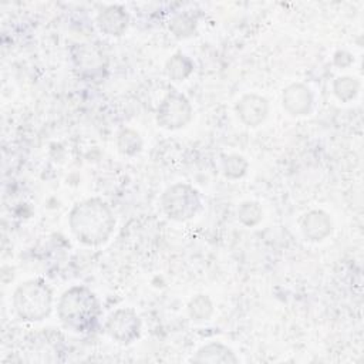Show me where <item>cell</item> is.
I'll return each instance as SVG.
<instances>
[{"label":"cell","instance_id":"6da1fadb","mask_svg":"<svg viewBox=\"0 0 364 364\" xmlns=\"http://www.w3.org/2000/svg\"><path fill=\"white\" fill-rule=\"evenodd\" d=\"M73 235L84 245L97 246L109 239L115 228L111 208L100 198L77 203L68 216Z\"/></svg>","mask_w":364,"mask_h":364},{"label":"cell","instance_id":"7a4b0ae2","mask_svg":"<svg viewBox=\"0 0 364 364\" xmlns=\"http://www.w3.org/2000/svg\"><path fill=\"white\" fill-rule=\"evenodd\" d=\"M100 314V306L94 293L84 286H74L63 293L58 301L61 323L77 333L91 330Z\"/></svg>","mask_w":364,"mask_h":364},{"label":"cell","instance_id":"3957f363","mask_svg":"<svg viewBox=\"0 0 364 364\" xmlns=\"http://www.w3.org/2000/svg\"><path fill=\"white\" fill-rule=\"evenodd\" d=\"M13 306L17 316L26 321L46 318L53 307V293L48 284L40 279H31L17 286L13 294Z\"/></svg>","mask_w":364,"mask_h":364},{"label":"cell","instance_id":"277c9868","mask_svg":"<svg viewBox=\"0 0 364 364\" xmlns=\"http://www.w3.org/2000/svg\"><path fill=\"white\" fill-rule=\"evenodd\" d=\"M162 209L168 218L183 222L193 218L200 209V198L196 189L186 183L169 186L161 198Z\"/></svg>","mask_w":364,"mask_h":364},{"label":"cell","instance_id":"5b68a950","mask_svg":"<svg viewBox=\"0 0 364 364\" xmlns=\"http://www.w3.org/2000/svg\"><path fill=\"white\" fill-rule=\"evenodd\" d=\"M192 119V107L185 95L171 91L161 101L156 112V121L162 128L179 129Z\"/></svg>","mask_w":364,"mask_h":364},{"label":"cell","instance_id":"8992f818","mask_svg":"<svg viewBox=\"0 0 364 364\" xmlns=\"http://www.w3.org/2000/svg\"><path fill=\"white\" fill-rule=\"evenodd\" d=\"M105 331L118 343L128 344L139 337L141 320L131 309H118L105 321Z\"/></svg>","mask_w":364,"mask_h":364},{"label":"cell","instance_id":"52a82bcc","mask_svg":"<svg viewBox=\"0 0 364 364\" xmlns=\"http://www.w3.org/2000/svg\"><path fill=\"white\" fill-rule=\"evenodd\" d=\"M236 114L243 124L257 127L269 114V102L262 95L245 94L236 104Z\"/></svg>","mask_w":364,"mask_h":364},{"label":"cell","instance_id":"ba28073f","mask_svg":"<svg viewBox=\"0 0 364 364\" xmlns=\"http://www.w3.org/2000/svg\"><path fill=\"white\" fill-rule=\"evenodd\" d=\"M313 105V95L304 84H290L283 91V107L291 115H306Z\"/></svg>","mask_w":364,"mask_h":364},{"label":"cell","instance_id":"9c48e42d","mask_svg":"<svg viewBox=\"0 0 364 364\" xmlns=\"http://www.w3.org/2000/svg\"><path fill=\"white\" fill-rule=\"evenodd\" d=\"M301 232L304 237L313 242H318L326 239L331 230L333 223L330 216L323 210H311L306 213L301 219Z\"/></svg>","mask_w":364,"mask_h":364},{"label":"cell","instance_id":"30bf717a","mask_svg":"<svg viewBox=\"0 0 364 364\" xmlns=\"http://www.w3.org/2000/svg\"><path fill=\"white\" fill-rule=\"evenodd\" d=\"M129 16L121 6H109L97 17L98 28L108 36H121L128 27Z\"/></svg>","mask_w":364,"mask_h":364},{"label":"cell","instance_id":"8fae6325","mask_svg":"<svg viewBox=\"0 0 364 364\" xmlns=\"http://www.w3.org/2000/svg\"><path fill=\"white\" fill-rule=\"evenodd\" d=\"M192 361L210 363V364H216V363L229 364V363H237L239 360L229 347L220 343H210L200 347L195 354V357H192Z\"/></svg>","mask_w":364,"mask_h":364},{"label":"cell","instance_id":"7c38bea8","mask_svg":"<svg viewBox=\"0 0 364 364\" xmlns=\"http://www.w3.org/2000/svg\"><path fill=\"white\" fill-rule=\"evenodd\" d=\"M165 70H166V74H168V77L171 80L182 81L186 77H189V74L193 70V64H192V61L186 55L175 54V55H172L166 61Z\"/></svg>","mask_w":364,"mask_h":364},{"label":"cell","instance_id":"4fadbf2b","mask_svg":"<svg viewBox=\"0 0 364 364\" xmlns=\"http://www.w3.org/2000/svg\"><path fill=\"white\" fill-rule=\"evenodd\" d=\"M188 313L192 320L205 321V320L210 318V316L213 313V304L208 296L198 294L189 301Z\"/></svg>","mask_w":364,"mask_h":364},{"label":"cell","instance_id":"5bb4252c","mask_svg":"<svg viewBox=\"0 0 364 364\" xmlns=\"http://www.w3.org/2000/svg\"><path fill=\"white\" fill-rule=\"evenodd\" d=\"M358 88H360L358 81L353 77H348V75L336 78V81L333 84V90H334L336 97L343 102L351 101L357 95Z\"/></svg>","mask_w":364,"mask_h":364},{"label":"cell","instance_id":"9a60e30c","mask_svg":"<svg viewBox=\"0 0 364 364\" xmlns=\"http://www.w3.org/2000/svg\"><path fill=\"white\" fill-rule=\"evenodd\" d=\"M117 145L121 154L135 155L142 148V139L134 129H122L118 135Z\"/></svg>","mask_w":364,"mask_h":364},{"label":"cell","instance_id":"2e32d148","mask_svg":"<svg viewBox=\"0 0 364 364\" xmlns=\"http://www.w3.org/2000/svg\"><path fill=\"white\" fill-rule=\"evenodd\" d=\"M222 169L228 178H240L247 171V161L240 155H228L222 159Z\"/></svg>","mask_w":364,"mask_h":364},{"label":"cell","instance_id":"e0dca14e","mask_svg":"<svg viewBox=\"0 0 364 364\" xmlns=\"http://www.w3.org/2000/svg\"><path fill=\"white\" fill-rule=\"evenodd\" d=\"M262 216H263V212H262V208L257 202H253V200H247V202H243L239 209H237V218L239 220L246 225V226H255L257 225L260 220H262Z\"/></svg>","mask_w":364,"mask_h":364},{"label":"cell","instance_id":"ac0fdd59","mask_svg":"<svg viewBox=\"0 0 364 364\" xmlns=\"http://www.w3.org/2000/svg\"><path fill=\"white\" fill-rule=\"evenodd\" d=\"M169 28L176 37H188L195 31V21L185 14H179L171 20Z\"/></svg>","mask_w":364,"mask_h":364}]
</instances>
